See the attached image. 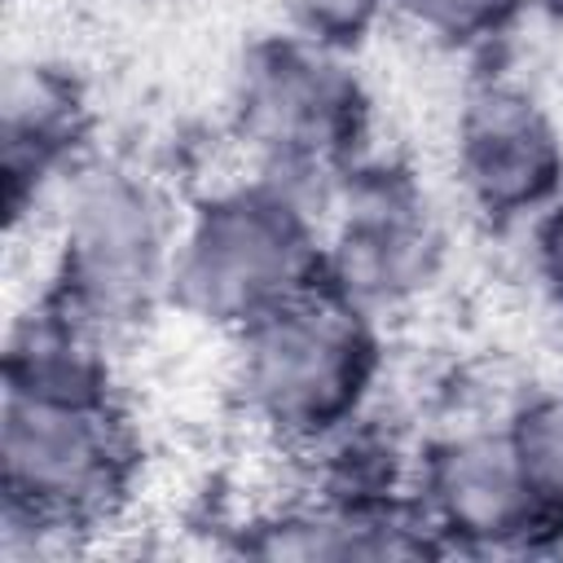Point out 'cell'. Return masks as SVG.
Returning <instances> with one entry per match:
<instances>
[{
	"mask_svg": "<svg viewBox=\"0 0 563 563\" xmlns=\"http://www.w3.org/2000/svg\"><path fill=\"white\" fill-rule=\"evenodd\" d=\"M4 523L70 532L101 515L123 479V449L101 400L9 391L4 400Z\"/></svg>",
	"mask_w": 563,
	"mask_h": 563,
	"instance_id": "1",
	"label": "cell"
},
{
	"mask_svg": "<svg viewBox=\"0 0 563 563\" xmlns=\"http://www.w3.org/2000/svg\"><path fill=\"white\" fill-rule=\"evenodd\" d=\"M369 369V343L339 308L282 303L264 317V339L251 356V387L273 422L299 431L334 427Z\"/></svg>",
	"mask_w": 563,
	"mask_h": 563,
	"instance_id": "2",
	"label": "cell"
},
{
	"mask_svg": "<svg viewBox=\"0 0 563 563\" xmlns=\"http://www.w3.org/2000/svg\"><path fill=\"white\" fill-rule=\"evenodd\" d=\"M466 167L488 202L519 207L550 189L554 136L519 97H488L466 128Z\"/></svg>",
	"mask_w": 563,
	"mask_h": 563,
	"instance_id": "3",
	"label": "cell"
},
{
	"mask_svg": "<svg viewBox=\"0 0 563 563\" xmlns=\"http://www.w3.org/2000/svg\"><path fill=\"white\" fill-rule=\"evenodd\" d=\"M405 4H409L422 22H431V26H440V31L466 35L471 26L497 22L510 0H405Z\"/></svg>",
	"mask_w": 563,
	"mask_h": 563,
	"instance_id": "4",
	"label": "cell"
},
{
	"mask_svg": "<svg viewBox=\"0 0 563 563\" xmlns=\"http://www.w3.org/2000/svg\"><path fill=\"white\" fill-rule=\"evenodd\" d=\"M312 31H356L374 0H290Z\"/></svg>",
	"mask_w": 563,
	"mask_h": 563,
	"instance_id": "5",
	"label": "cell"
}]
</instances>
